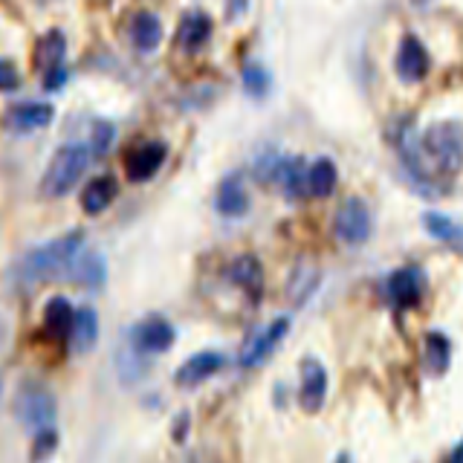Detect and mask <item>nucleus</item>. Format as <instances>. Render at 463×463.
<instances>
[{
    "label": "nucleus",
    "instance_id": "nucleus-11",
    "mask_svg": "<svg viewBox=\"0 0 463 463\" xmlns=\"http://www.w3.org/2000/svg\"><path fill=\"white\" fill-rule=\"evenodd\" d=\"M163 163H165V145L145 142V145H137V148L125 156V174L130 183H145L163 168Z\"/></svg>",
    "mask_w": 463,
    "mask_h": 463
},
{
    "label": "nucleus",
    "instance_id": "nucleus-3",
    "mask_svg": "<svg viewBox=\"0 0 463 463\" xmlns=\"http://www.w3.org/2000/svg\"><path fill=\"white\" fill-rule=\"evenodd\" d=\"M423 154L429 156V163L434 171L455 177L463 171V125L460 122H438L423 130L420 137Z\"/></svg>",
    "mask_w": 463,
    "mask_h": 463
},
{
    "label": "nucleus",
    "instance_id": "nucleus-1",
    "mask_svg": "<svg viewBox=\"0 0 463 463\" xmlns=\"http://www.w3.org/2000/svg\"><path fill=\"white\" fill-rule=\"evenodd\" d=\"M84 246V235L81 232H70V235H61L50 243L38 246V250L26 252L21 260V281L24 284H38V281H67V272L72 258L81 252Z\"/></svg>",
    "mask_w": 463,
    "mask_h": 463
},
{
    "label": "nucleus",
    "instance_id": "nucleus-2",
    "mask_svg": "<svg viewBox=\"0 0 463 463\" xmlns=\"http://www.w3.org/2000/svg\"><path fill=\"white\" fill-rule=\"evenodd\" d=\"M90 156H93V151L81 142L61 145L41 177V194L50 200L70 194L72 188H76V183L84 177L87 165H90Z\"/></svg>",
    "mask_w": 463,
    "mask_h": 463
},
{
    "label": "nucleus",
    "instance_id": "nucleus-15",
    "mask_svg": "<svg viewBox=\"0 0 463 463\" xmlns=\"http://www.w3.org/2000/svg\"><path fill=\"white\" fill-rule=\"evenodd\" d=\"M223 368V356L214 354V351H203V354H194L192 359H185L180 371L174 373V380L183 388H192V385H200L206 383L209 376H214L217 371Z\"/></svg>",
    "mask_w": 463,
    "mask_h": 463
},
{
    "label": "nucleus",
    "instance_id": "nucleus-33",
    "mask_svg": "<svg viewBox=\"0 0 463 463\" xmlns=\"http://www.w3.org/2000/svg\"><path fill=\"white\" fill-rule=\"evenodd\" d=\"M336 463H351V460H347V458H345V455H342V458H339V460H336Z\"/></svg>",
    "mask_w": 463,
    "mask_h": 463
},
{
    "label": "nucleus",
    "instance_id": "nucleus-28",
    "mask_svg": "<svg viewBox=\"0 0 463 463\" xmlns=\"http://www.w3.org/2000/svg\"><path fill=\"white\" fill-rule=\"evenodd\" d=\"M55 449H58V434L52 431V426L41 429V431H35L33 452H29V458H33V463H47Z\"/></svg>",
    "mask_w": 463,
    "mask_h": 463
},
{
    "label": "nucleus",
    "instance_id": "nucleus-4",
    "mask_svg": "<svg viewBox=\"0 0 463 463\" xmlns=\"http://www.w3.org/2000/svg\"><path fill=\"white\" fill-rule=\"evenodd\" d=\"M14 417L21 420L26 429L41 431L50 429L55 420V397L47 385H41L35 380H29L18 388L14 394Z\"/></svg>",
    "mask_w": 463,
    "mask_h": 463
},
{
    "label": "nucleus",
    "instance_id": "nucleus-35",
    "mask_svg": "<svg viewBox=\"0 0 463 463\" xmlns=\"http://www.w3.org/2000/svg\"><path fill=\"white\" fill-rule=\"evenodd\" d=\"M38 4H52V0H38Z\"/></svg>",
    "mask_w": 463,
    "mask_h": 463
},
{
    "label": "nucleus",
    "instance_id": "nucleus-12",
    "mask_svg": "<svg viewBox=\"0 0 463 463\" xmlns=\"http://www.w3.org/2000/svg\"><path fill=\"white\" fill-rule=\"evenodd\" d=\"M394 70L405 81H423L429 76V50L423 47V41L417 35H405L400 41Z\"/></svg>",
    "mask_w": 463,
    "mask_h": 463
},
{
    "label": "nucleus",
    "instance_id": "nucleus-7",
    "mask_svg": "<svg viewBox=\"0 0 463 463\" xmlns=\"http://www.w3.org/2000/svg\"><path fill=\"white\" fill-rule=\"evenodd\" d=\"M289 333V318L287 316H281V318H272V322L267 325V327H260L258 333H252L250 336V342L243 345V351H241V356H238V362L243 368H255V365H260L275 347L281 345V339Z\"/></svg>",
    "mask_w": 463,
    "mask_h": 463
},
{
    "label": "nucleus",
    "instance_id": "nucleus-20",
    "mask_svg": "<svg viewBox=\"0 0 463 463\" xmlns=\"http://www.w3.org/2000/svg\"><path fill=\"white\" fill-rule=\"evenodd\" d=\"M116 194H119L116 180L110 177V174H101V177L87 183V188L81 192V209L87 214H101L116 200Z\"/></svg>",
    "mask_w": 463,
    "mask_h": 463
},
{
    "label": "nucleus",
    "instance_id": "nucleus-21",
    "mask_svg": "<svg viewBox=\"0 0 463 463\" xmlns=\"http://www.w3.org/2000/svg\"><path fill=\"white\" fill-rule=\"evenodd\" d=\"M99 339V316L96 310L90 307H81L76 310V322H72V330H70V347L76 354H87L93 351V345Z\"/></svg>",
    "mask_w": 463,
    "mask_h": 463
},
{
    "label": "nucleus",
    "instance_id": "nucleus-18",
    "mask_svg": "<svg viewBox=\"0 0 463 463\" xmlns=\"http://www.w3.org/2000/svg\"><path fill=\"white\" fill-rule=\"evenodd\" d=\"M128 35L139 52H154L159 47V41H163V24L151 12H137L128 26Z\"/></svg>",
    "mask_w": 463,
    "mask_h": 463
},
{
    "label": "nucleus",
    "instance_id": "nucleus-27",
    "mask_svg": "<svg viewBox=\"0 0 463 463\" xmlns=\"http://www.w3.org/2000/svg\"><path fill=\"white\" fill-rule=\"evenodd\" d=\"M243 87L250 96H267L269 93V72L260 64L250 61L243 67Z\"/></svg>",
    "mask_w": 463,
    "mask_h": 463
},
{
    "label": "nucleus",
    "instance_id": "nucleus-13",
    "mask_svg": "<svg viewBox=\"0 0 463 463\" xmlns=\"http://www.w3.org/2000/svg\"><path fill=\"white\" fill-rule=\"evenodd\" d=\"M105 279H108L105 258H101L99 252H93V250H87V246H81V252L72 258V264H70L67 281L87 287V289H99L101 284H105Z\"/></svg>",
    "mask_w": 463,
    "mask_h": 463
},
{
    "label": "nucleus",
    "instance_id": "nucleus-30",
    "mask_svg": "<svg viewBox=\"0 0 463 463\" xmlns=\"http://www.w3.org/2000/svg\"><path fill=\"white\" fill-rule=\"evenodd\" d=\"M18 70H14L12 61H6V58H0V90H18Z\"/></svg>",
    "mask_w": 463,
    "mask_h": 463
},
{
    "label": "nucleus",
    "instance_id": "nucleus-9",
    "mask_svg": "<svg viewBox=\"0 0 463 463\" xmlns=\"http://www.w3.org/2000/svg\"><path fill=\"white\" fill-rule=\"evenodd\" d=\"M174 339H177L174 325L163 316H148L134 327V345L142 354H165Z\"/></svg>",
    "mask_w": 463,
    "mask_h": 463
},
{
    "label": "nucleus",
    "instance_id": "nucleus-26",
    "mask_svg": "<svg viewBox=\"0 0 463 463\" xmlns=\"http://www.w3.org/2000/svg\"><path fill=\"white\" fill-rule=\"evenodd\" d=\"M279 180H281V188L289 200H296L307 192V171H304L301 159H284L281 171H279Z\"/></svg>",
    "mask_w": 463,
    "mask_h": 463
},
{
    "label": "nucleus",
    "instance_id": "nucleus-29",
    "mask_svg": "<svg viewBox=\"0 0 463 463\" xmlns=\"http://www.w3.org/2000/svg\"><path fill=\"white\" fill-rule=\"evenodd\" d=\"M110 142H113V128L108 122H96L93 125V139H90V151L96 156H105L108 148H110Z\"/></svg>",
    "mask_w": 463,
    "mask_h": 463
},
{
    "label": "nucleus",
    "instance_id": "nucleus-17",
    "mask_svg": "<svg viewBox=\"0 0 463 463\" xmlns=\"http://www.w3.org/2000/svg\"><path fill=\"white\" fill-rule=\"evenodd\" d=\"M212 38V18L203 12H185L177 26V43L185 52H197Z\"/></svg>",
    "mask_w": 463,
    "mask_h": 463
},
{
    "label": "nucleus",
    "instance_id": "nucleus-31",
    "mask_svg": "<svg viewBox=\"0 0 463 463\" xmlns=\"http://www.w3.org/2000/svg\"><path fill=\"white\" fill-rule=\"evenodd\" d=\"M246 6H250V0H226V14H229V21H238L241 14L246 12Z\"/></svg>",
    "mask_w": 463,
    "mask_h": 463
},
{
    "label": "nucleus",
    "instance_id": "nucleus-10",
    "mask_svg": "<svg viewBox=\"0 0 463 463\" xmlns=\"http://www.w3.org/2000/svg\"><path fill=\"white\" fill-rule=\"evenodd\" d=\"M327 397V371L318 359H304L301 362V388H298V400L301 409L316 414L325 405Z\"/></svg>",
    "mask_w": 463,
    "mask_h": 463
},
{
    "label": "nucleus",
    "instance_id": "nucleus-23",
    "mask_svg": "<svg viewBox=\"0 0 463 463\" xmlns=\"http://www.w3.org/2000/svg\"><path fill=\"white\" fill-rule=\"evenodd\" d=\"M229 279H232V284L243 287L246 293L258 296L260 279H264V272H260V264H258V258H255V255H241V258L232 260V267H229Z\"/></svg>",
    "mask_w": 463,
    "mask_h": 463
},
{
    "label": "nucleus",
    "instance_id": "nucleus-6",
    "mask_svg": "<svg viewBox=\"0 0 463 463\" xmlns=\"http://www.w3.org/2000/svg\"><path fill=\"white\" fill-rule=\"evenodd\" d=\"M333 232L347 246L365 243L371 238V212L365 206V200L347 197L336 209V217H333Z\"/></svg>",
    "mask_w": 463,
    "mask_h": 463
},
{
    "label": "nucleus",
    "instance_id": "nucleus-25",
    "mask_svg": "<svg viewBox=\"0 0 463 463\" xmlns=\"http://www.w3.org/2000/svg\"><path fill=\"white\" fill-rule=\"evenodd\" d=\"M449 356H452V345L443 333H429L423 342V365L431 373H443L449 368Z\"/></svg>",
    "mask_w": 463,
    "mask_h": 463
},
{
    "label": "nucleus",
    "instance_id": "nucleus-14",
    "mask_svg": "<svg viewBox=\"0 0 463 463\" xmlns=\"http://www.w3.org/2000/svg\"><path fill=\"white\" fill-rule=\"evenodd\" d=\"M423 272L417 267H402L397 272H391L388 279V298L397 304V307H414L423 296Z\"/></svg>",
    "mask_w": 463,
    "mask_h": 463
},
{
    "label": "nucleus",
    "instance_id": "nucleus-19",
    "mask_svg": "<svg viewBox=\"0 0 463 463\" xmlns=\"http://www.w3.org/2000/svg\"><path fill=\"white\" fill-rule=\"evenodd\" d=\"M72 322H76V310H72V304L64 296H55L47 301V307H43V327H47L52 339H70Z\"/></svg>",
    "mask_w": 463,
    "mask_h": 463
},
{
    "label": "nucleus",
    "instance_id": "nucleus-32",
    "mask_svg": "<svg viewBox=\"0 0 463 463\" xmlns=\"http://www.w3.org/2000/svg\"><path fill=\"white\" fill-rule=\"evenodd\" d=\"M446 463H463V443H458V446L452 449V455H449Z\"/></svg>",
    "mask_w": 463,
    "mask_h": 463
},
{
    "label": "nucleus",
    "instance_id": "nucleus-24",
    "mask_svg": "<svg viewBox=\"0 0 463 463\" xmlns=\"http://www.w3.org/2000/svg\"><path fill=\"white\" fill-rule=\"evenodd\" d=\"M333 188H336V165L330 159H316V163L307 168V194L310 197H330Z\"/></svg>",
    "mask_w": 463,
    "mask_h": 463
},
{
    "label": "nucleus",
    "instance_id": "nucleus-22",
    "mask_svg": "<svg viewBox=\"0 0 463 463\" xmlns=\"http://www.w3.org/2000/svg\"><path fill=\"white\" fill-rule=\"evenodd\" d=\"M423 226L429 229L431 238H438L446 246H452V250H460L463 252V226L455 223L452 217L438 214V212H426L423 214Z\"/></svg>",
    "mask_w": 463,
    "mask_h": 463
},
{
    "label": "nucleus",
    "instance_id": "nucleus-16",
    "mask_svg": "<svg viewBox=\"0 0 463 463\" xmlns=\"http://www.w3.org/2000/svg\"><path fill=\"white\" fill-rule=\"evenodd\" d=\"M214 206L223 217H241L246 209H250V194H246L241 174H229V177L221 180L217 194H214Z\"/></svg>",
    "mask_w": 463,
    "mask_h": 463
},
{
    "label": "nucleus",
    "instance_id": "nucleus-8",
    "mask_svg": "<svg viewBox=\"0 0 463 463\" xmlns=\"http://www.w3.org/2000/svg\"><path fill=\"white\" fill-rule=\"evenodd\" d=\"M55 119V108L47 101H18L4 113V128L9 134H33Z\"/></svg>",
    "mask_w": 463,
    "mask_h": 463
},
{
    "label": "nucleus",
    "instance_id": "nucleus-5",
    "mask_svg": "<svg viewBox=\"0 0 463 463\" xmlns=\"http://www.w3.org/2000/svg\"><path fill=\"white\" fill-rule=\"evenodd\" d=\"M64 52H67V38L61 29H50L43 33L35 43V70L43 79V90H58L67 79L64 70Z\"/></svg>",
    "mask_w": 463,
    "mask_h": 463
},
{
    "label": "nucleus",
    "instance_id": "nucleus-34",
    "mask_svg": "<svg viewBox=\"0 0 463 463\" xmlns=\"http://www.w3.org/2000/svg\"><path fill=\"white\" fill-rule=\"evenodd\" d=\"M414 4H429V0H414Z\"/></svg>",
    "mask_w": 463,
    "mask_h": 463
}]
</instances>
